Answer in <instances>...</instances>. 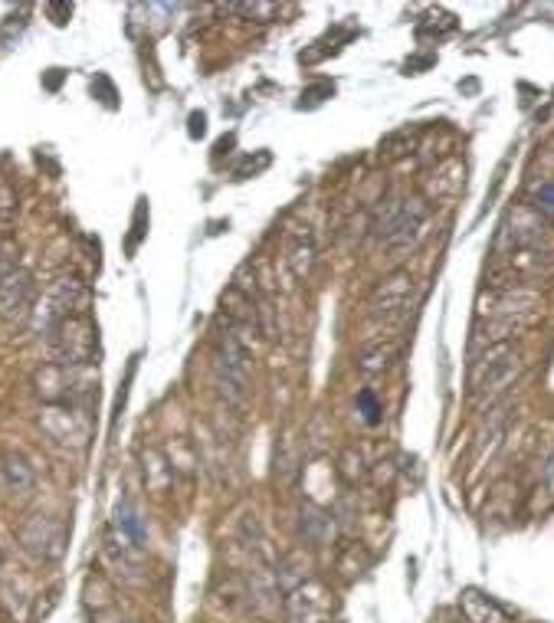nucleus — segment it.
Wrapping results in <instances>:
<instances>
[{
    "instance_id": "f257e3e1",
    "label": "nucleus",
    "mask_w": 554,
    "mask_h": 623,
    "mask_svg": "<svg viewBox=\"0 0 554 623\" xmlns=\"http://www.w3.org/2000/svg\"><path fill=\"white\" fill-rule=\"evenodd\" d=\"M214 384L230 407H243L246 397H250V361H246V348L233 328L220 332V338H217Z\"/></svg>"
},
{
    "instance_id": "f03ea898",
    "label": "nucleus",
    "mask_w": 554,
    "mask_h": 623,
    "mask_svg": "<svg viewBox=\"0 0 554 623\" xmlns=\"http://www.w3.org/2000/svg\"><path fill=\"white\" fill-rule=\"evenodd\" d=\"M423 227H427V204H423L420 197H394V201H387L377 210V220H374L377 237H381L387 250H394V253L414 246L420 240Z\"/></svg>"
},
{
    "instance_id": "7ed1b4c3",
    "label": "nucleus",
    "mask_w": 554,
    "mask_h": 623,
    "mask_svg": "<svg viewBox=\"0 0 554 623\" xmlns=\"http://www.w3.org/2000/svg\"><path fill=\"white\" fill-rule=\"evenodd\" d=\"M46 342H50V355L56 364L86 368V364H92L99 355V328L86 312H76L56 325L53 332L46 335Z\"/></svg>"
},
{
    "instance_id": "20e7f679",
    "label": "nucleus",
    "mask_w": 554,
    "mask_h": 623,
    "mask_svg": "<svg viewBox=\"0 0 554 623\" xmlns=\"http://www.w3.org/2000/svg\"><path fill=\"white\" fill-rule=\"evenodd\" d=\"M522 374V355L518 348H512L509 342H492L482 358L473 364V374H469V387L479 401H492L502 391H509V384Z\"/></svg>"
},
{
    "instance_id": "39448f33",
    "label": "nucleus",
    "mask_w": 554,
    "mask_h": 623,
    "mask_svg": "<svg viewBox=\"0 0 554 623\" xmlns=\"http://www.w3.org/2000/svg\"><path fill=\"white\" fill-rule=\"evenodd\" d=\"M541 315V299L535 289L525 286H512L505 296L495 302V309L486 319V338L489 342H505L509 335L525 332L528 325H535V319Z\"/></svg>"
},
{
    "instance_id": "423d86ee",
    "label": "nucleus",
    "mask_w": 554,
    "mask_h": 623,
    "mask_svg": "<svg viewBox=\"0 0 554 623\" xmlns=\"http://www.w3.org/2000/svg\"><path fill=\"white\" fill-rule=\"evenodd\" d=\"M86 302H89L86 286H82V282L73 279V276H63V279L53 282L50 292H46V299L40 302V309H37V315H33V322H37V328H43V335H50L63 319H69V315L86 312V309H82Z\"/></svg>"
},
{
    "instance_id": "0eeeda50",
    "label": "nucleus",
    "mask_w": 554,
    "mask_h": 623,
    "mask_svg": "<svg viewBox=\"0 0 554 623\" xmlns=\"http://www.w3.org/2000/svg\"><path fill=\"white\" fill-rule=\"evenodd\" d=\"M17 542L37 561H60L66 551V528L50 515H30L17 528Z\"/></svg>"
},
{
    "instance_id": "6e6552de",
    "label": "nucleus",
    "mask_w": 554,
    "mask_h": 623,
    "mask_svg": "<svg viewBox=\"0 0 554 623\" xmlns=\"http://www.w3.org/2000/svg\"><path fill=\"white\" fill-rule=\"evenodd\" d=\"M410 302H414V276H410L407 269H394L391 276H384L374 286L371 299H368V309H371L374 319L394 322L410 309Z\"/></svg>"
},
{
    "instance_id": "1a4fd4ad",
    "label": "nucleus",
    "mask_w": 554,
    "mask_h": 623,
    "mask_svg": "<svg viewBox=\"0 0 554 623\" xmlns=\"http://www.w3.org/2000/svg\"><path fill=\"white\" fill-rule=\"evenodd\" d=\"M332 614V597L325 584L318 581H299L286 594V623H325Z\"/></svg>"
},
{
    "instance_id": "9d476101",
    "label": "nucleus",
    "mask_w": 554,
    "mask_h": 623,
    "mask_svg": "<svg viewBox=\"0 0 554 623\" xmlns=\"http://www.w3.org/2000/svg\"><path fill=\"white\" fill-rule=\"evenodd\" d=\"M33 305V276L27 269H7L0 273V319L4 322H17L23 315H30Z\"/></svg>"
},
{
    "instance_id": "9b49d317",
    "label": "nucleus",
    "mask_w": 554,
    "mask_h": 623,
    "mask_svg": "<svg viewBox=\"0 0 554 623\" xmlns=\"http://www.w3.org/2000/svg\"><path fill=\"white\" fill-rule=\"evenodd\" d=\"M545 240V217L535 214L532 207H515L502 223V243L512 250H535Z\"/></svg>"
},
{
    "instance_id": "f8f14e48",
    "label": "nucleus",
    "mask_w": 554,
    "mask_h": 623,
    "mask_svg": "<svg viewBox=\"0 0 554 623\" xmlns=\"http://www.w3.org/2000/svg\"><path fill=\"white\" fill-rule=\"evenodd\" d=\"M33 486H37V473H33L30 460L23 453H0V489L14 499H27Z\"/></svg>"
},
{
    "instance_id": "ddd939ff",
    "label": "nucleus",
    "mask_w": 554,
    "mask_h": 623,
    "mask_svg": "<svg viewBox=\"0 0 554 623\" xmlns=\"http://www.w3.org/2000/svg\"><path fill=\"white\" fill-rule=\"evenodd\" d=\"M73 368L66 364H43V368L33 374V384H37V394L46 404H73Z\"/></svg>"
},
{
    "instance_id": "4468645a",
    "label": "nucleus",
    "mask_w": 554,
    "mask_h": 623,
    "mask_svg": "<svg viewBox=\"0 0 554 623\" xmlns=\"http://www.w3.org/2000/svg\"><path fill=\"white\" fill-rule=\"evenodd\" d=\"M282 260H286L292 279H305L315 266V240L309 227H296L286 237V250H282Z\"/></svg>"
},
{
    "instance_id": "2eb2a0df",
    "label": "nucleus",
    "mask_w": 554,
    "mask_h": 623,
    "mask_svg": "<svg viewBox=\"0 0 554 623\" xmlns=\"http://www.w3.org/2000/svg\"><path fill=\"white\" fill-rule=\"evenodd\" d=\"M302 535H305V542H312V545H325L328 538H332V515H328L325 509H318V505H305L302 509Z\"/></svg>"
},
{
    "instance_id": "dca6fc26",
    "label": "nucleus",
    "mask_w": 554,
    "mask_h": 623,
    "mask_svg": "<svg viewBox=\"0 0 554 623\" xmlns=\"http://www.w3.org/2000/svg\"><path fill=\"white\" fill-rule=\"evenodd\" d=\"M115 528L122 532V542H128L132 548H141V542H145V532H141V522H138V512L132 509V502H119V509H115Z\"/></svg>"
},
{
    "instance_id": "f3484780",
    "label": "nucleus",
    "mask_w": 554,
    "mask_h": 623,
    "mask_svg": "<svg viewBox=\"0 0 554 623\" xmlns=\"http://www.w3.org/2000/svg\"><path fill=\"white\" fill-rule=\"evenodd\" d=\"M394 358V345H374V348H364L358 355V368L364 374H381L387 364Z\"/></svg>"
},
{
    "instance_id": "a211bd4d",
    "label": "nucleus",
    "mask_w": 554,
    "mask_h": 623,
    "mask_svg": "<svg viewBox=\"0 0 554 623\" xmlns=\"http://www.w3.org/2000/svg\"><path fill=\"white\" fill-rule=\"evenodd\" d=\"M230 14H240V17H250L256 23H269V20H276L282 14V7L279 4H230L227 7Z\"/></svg>"
},
{
    "instance_id": "6ab92c4d",
    "label": "nucleus",
    "mask_w": 554,
    "mask_h": 623,
    "mask_svg": "<svg viewBox=\"0 0 554 623\" xmlns=\"http://www.w3.org/2000/svg\"><path fill=\"white\" fill-rule=\"evenodd\" d=\"M358 407H361V414H364V420H368V423H377V420H381V407H377V401H374V394H371V391H361Z\"/></svg>"
},
{
    "instance_id": "aec40b11",
    "label": "nucleus",
    "mask_w": 554,
    "mask_h": 623,
    "mask_svg": "<svg viewBox=\"0 0 554 623\" xmlns=\"http://www.w3.org/2000/svg\"><path fill=\"white\" fill-rule=\"evenodd\" d=\"M46 10H50V17H53V23H60V27H63V23H66V17H69V14H73V7H69V4H50V7H46Z\"/></svg>"
},
{
    "instance_id": "412c9836",
    "label": "nucleus",
    "mask_w": 554,
    "mask_h": 623,
    "mask_svg": "<svg viewBox=\"0 0 554 623\" xmlns=\"http://www.w3.org/2000/svg\"><path fill=\"white\" fill-rule=\"evenodd\" d=\"M538 204L545 207V210H554V184H545L538 191Z\"/></svg>"
},
{
    "instance_id": "4be33fe9",
    "label": "nucleus",
    "mask_w": 554,
    "mask_h": 623,
    "mask_svg": "<svg viewBox=\"0 0 554 623\" xmlns=\"http://www.w3.org/2000/svg\"><path fill=\"white\" fill-rule=\"evenodd\" d=\"M191 135H204V115H191Z\"/></svg>"
}]
</instances>
